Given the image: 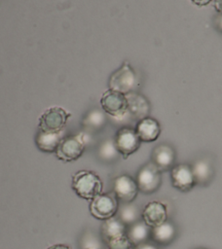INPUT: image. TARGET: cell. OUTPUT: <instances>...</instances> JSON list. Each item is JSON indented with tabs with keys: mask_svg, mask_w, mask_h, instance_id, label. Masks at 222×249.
Returning <instances> with one entry per match:
<instances>
[{
	"mask_svg": "<svg viewBox=\"0 0 222 249\" xmlns=\"http://www.w3.org/2000/svg\"><path fill=\"white\" fill-rule=\"evenodd\" d=\"M86 249H99L97 247H89V248H86Z\"/></svg>",
	"mask_w": 222,
	"mask_h": 249,
	"instance_id": "27",
	"label": "cell"
},
{
	"mask_svg": "<svg viewBox=\"0 0 222 249\" xmlns=\"http://www.w3.org/2000/svg\"><path fill=\"white\" fill-rule=\"evenodd\" d=\"M175 152L166 144L157 146L152 153V163H154L162 172L171 169L174 166Z\"/></svg>",
	"mask_w": 222,
	"mask_h": 249,
	"instance_id": "12",
	"label": "cell"
},
{
	"mask_svg": "<svg viewBox=\"0 0 222 249\" xmlns=\"http://www.w3.org/2000/svg\"><path fill=\"white\" fill-rule=\"evenodd\" d=\"M118 151L115 147L114 142L113 143H104V145L101 147L100 149V156L105 159V160H111L113 158H115V156H117Z\"/></svg>",
	"mask_w": 222,
	"mask_h": 249,
	"instance_id": "21",
	"label": "cell"
},
{
	"mask_svg": "<svg viewBox=\"0 0 222 249\" xmlns=\"http://www.w3.org/2000/svg\"><path fill=\"white\" fill-rule=\"evenodd\" d=\"M135 181L139 192L151 195L162 185V171L154 163L148 162L138 170Z\"/></svg>",
	"mask_w": 222,
	"mask_h": 249,
	"instance_id": "5",
	"label": "cell"
},
{
	"mask_svg": "<svg viewBox=\"0 0 222 249\" xmlns=\"http://www.w3.org/2000/svg\"><path fill=\"white\" fill-rule=\"evenodd\" d=\"M90 213L97 220H107L116 216L119 209V200L114 193H101L90 202Z\"/></svg>",
	"mask_w": 222,
	"mask_h": 249,
	"instance_id": "2",
	"label": "cell"
},
{
	"mask_svg": "<svg viewBox=\"0 0 222 249\" xmlns=\"http://www.w3.org/2000/svg\"><path fill=\"white\" fill-rule=\"evenodd\" d=\"M138 192L135 179L128 174L120 175L113 181V193L122 203L132 202L136 198Z\"/></svg>",
	"mask_w": 222,
	"mask_h": 249,
	"instance_id": "9",
	"label": "cell"
},
{
	"mask_svg": "<svg viewBox=\"0 0 222 249\" xmlns=\"http://www.w3.org/2000/svg\"><path fill=\"white\" fill-rule=\"evenodd\" d=\"M176 236V228L170 222L165 223L151 229V239L161 245L169 244Z\"/></svg>",
	"mask_w": 222,
	"mask_h": 249,
	"instance_id": "16",
	"label": "cell"
},
{
	"mask_svg": "<svg viewBox=\"0 0 222 249\" xmlns=\"http://www.w3.org/2000/svg\"><path fill=\"white\" fill-rule=\"evenodd\" d=\"M114 144L118 153L121 154L124 159H128L139 149L141 140L139 139L135 129L123 127L118 130Z\"/></svg>",
	"mask_w": 222,
	"mask_h": 249,
	"instance_id": "8",
	"label": "cell"
},
{
	"mask_svg": "<svg viewBox=\"0 0 222 249\" xmlns=\"http://www.w3.org/2000/svg\"><path fill=\"white\" fill-rule=\"evenodd\" d=\"M218 27L220 28V30H222V15L220 14V17L218 18Z\"/></svg>",
	"mask_w": 222,
	"mask_h": 249,
	"instance_id": "26",
	"label": "cell"
},
{
	"mask_svg": "<svg viewBox=\"0 0 222 249\" xmlns=\"http://www.w3.org/2000/svg\"><path fill=\"white\" fill-rule=\"evenodd\" d=\"M194 4L198 5V6H205L207 4H209L212 0H191Z\"/></svg>",
	"mask_w": 222,
	"mask_h": 249,
	"instance_id": "25",
	"label": "cell"
},
{
	"mask_svg": "<svg viewBox=\"0 0 222 249\" xmlns=\"http://www.w3.org/2000/svg\"><path fill=\"white\" fill-rule=\"evenodd\" d=\"M100 104L102 109L114 118L123 117L129 108L126 94L110 89L102 94L100 98Z\"/></svg>",
	"mask_w": 222,
	"mask_h": 249,
	"instance_id": "7",
	"label": "cell"
},
{
	"mask_svg": "<svg viewBox=\"0 0 222 249\" xmlns=\"http://www.w3.org/2000/svg\"><path fill=\"white\" fill-rule=\"evenodd\" d=\"M71 114L58 106L46 109L39 117V129L47 132H61Z\"/></svg>",
	"mask_w": 222,
	"mask_h": 249,
	"instance_id": "4",
	"label": "cell"
},
{
	"mask_svg": "<svg viewBox=\"0 0 222 249\" xmlns=\"http://www.w3.org/2000/svg\"><path fill=\"white\" fill-rule=\"evenodd\" d=\"M85 147V137L82 133L78 135H71L61 139L55 154L56 158L62 161H74L83 155Z\"/></svg>",
	"mask_w": 222,
	"mask_h": 249,
	"instance_id": "3",
	"label": "cell"
},
{
	"mask_svg": "<svg viewBox=\"0 0 222 249\" xmlns=\"http://www.w3.org/2000/svg\"><path fill=\"white\" fill-rule=\"evenodd\" d=\"M127 235L137 246L151 238V228L143 221H138L127 229Z\"/></svg>",
	"mask_w": 222,
	"mask_h": 249,
	"instance_id": "17",
	"label": "cell"
},
{
	"mask_svg": "<svg viewBox=\"0 0 222 249\" xmlns=\"http://www.w3.org/2000/svg\"><path fill=\"white\" fill-rule=\"evenodd\" d=\"M142 221L151 229L165 223L167 219L166 205L159 200L148 202L141 211Z\"/></svg>",
	"mask_w": 222,
	"mask_h": 249,
	"instance_id": "11",
	"label": "cell"
},
{
	"mask_svg": "<svg viewBox=\"0 0 222 249\" xmlns=\"http://www.w3.org/2000/svg\"><path fill=\"white\" fill-rule=\"evenodd\" d=\"M214 8L219 14L222 15V0H214Z\"/></svg>",
	"mask_w": 222,
	"mask_h": 249,
	"instance_id": "23",
	"label": "cell"
},
{
	"mask_svg": "<svg viewBox=\"0 0 222 249\" xmlns=\"http://www.w3.org/2000/svg\"><path fill=\"white\" fill-rule=\"evenodd\" d=\"M136 249H158V247L155 246V245L152 244V243L144 242V243H141V244L137 245V246H136Z\"/></svg>",
	"mask_w": 222,
	"mask_h": 249,
	"instance_id": "22",
	"label": "cell"
},
{
	"mask_svg": "<svg viewBox=\"0 0 222 249\" xmlns=\"http://www.w3.org/2000/svg\"><path fill=\"white\" fill-rule=\"evenodd\" d=\"M197 185H205L212 176V167L205 160H200L192 165Z\"/></svg>",
	"mask_w": 222,
	"mask_h": 249,
	"instance_id": "19",
	"label": "cell"
},
{
	"mask_svg": "<svg viewBox=\"0 0 222 249\" xmlns=\"http://www.w3.org/2000/svg\"><path fill=\"white\" fill-rule=\"evenodd\" d=\"M137 86V78L128 62L112 74L109 80V89L122 92L124 94L130 92Z\"/></svg>",
	"mask_w": 222,
	"mask_h": 249,
	"instance_id": "6",
	"label": "cell"
},
{
	"mask_svg": "<svg viewBox=\"0 0 222 249\" xmlns=\"http://www.w3.org/2000/svg\"><path fill=\"white\" fill-rule=\"evenodd\" d=\"M62 138L61 132H47L39 129L35 141L36 146L40 151L45 153H55Z\"/></svg>",
	"mask_w": 222,
	"mask_h": 249,
	"instance_id": "15",
	"label": "cell"
},
{
	"mask_svg": "<svg viewBox=\"0 0 222 249\" xmlns=\"http://www.w3.org/2000/svg\"><path fill=\"white\" fill-rule=\"evenodd\" d=\"M71 187L79 197L92 200L102 193L103 183L95 172L92 170H80L73 174Z\"/></svg>",
	"mask_w": 222,
	"mask_h": 249,
	"instance_id": "1",
	"label": "cell"
},
{
	"mask_svg": "<svg viewBox=\"0 0 222 249\" xmlns=\"http://www.w3.org/2000/svg\"><path fill=\"white\" fill-rule=\"evenodd\" d=\"M135 131L141 142H153L161 134V125L155 119L142 118L138 121Z\"/></svg>",
	"mask_w": 222,
	"mask_h": 249,
	"instance_id": "13",
	"label": "cell"
},
{
	"mask_svg": "<svg viewBox=\"0 0 222 249\" xmlns=\"http://www.w3.org/2000/svg\"><path fill=\"white\" fill-rule=\"evenodd\" d=\"M118 218L126 225V226H131L132 224L140 221L141 218V212L139 211L138 207L130 203H123L121 206H119L118 209Z\"/></svg>",
	"mask_w": 222,
	"mask_h": 249,
	"instance_id": "18",
	"label": "cell"
},
{
	"mask_svg": "<svg viewBox=\"0 0 222 249\" xmlns=\"http://www.w3.org/2000/svg\"><path fill=\"white\" fill-rule=\"evenodd\" d=\"M108 249H136V245L126 234L106 242Z\"/></svg>",
	"mask_w": 222,
	"mask_h": 249,
	"instance_id": "20",
	"label": "cell"
},
{
	"mask_svg": "<svg viewBox=\"0 0 222 249\" xmlns=\"http://www.w3.org/2000/svg\"><path fill=\"white\" fill-rule=\"evenodd\" d=\"M170 178L172 186L182 193L190 192L197 185L192 165L187 163L174 164L170 169Z\"/></svg>",
	"mask_w": 222,
	"mask_h": 249,
	"instance_id": "10",
	"label": "cell"
},
{
	"mask_svg": "<svg viewBox=\"0 0 222 249\" xmlns=\"http://www.w3.org/2000/svg\"><path fill=\"white\" fill-rule=\"evenodd\" d=\"M47 249H71V248L65 244H55V245L48 247Z\"/></svg>",
	"mask_w": 222,
	"mask_h": 249,
	"instance_id": "24",
	"label": "cell"
},
{
	"mask_svg": "<svg viewBox=\"0 0 222 249\" xmlns=\"http://www.w3.org/2000/svg\"><path fill=\"white\" fill-rule=\"evenodd\" d=\"M198 249H203V248H198Z\"/></svg>",
	"mask_w": 222,
	"mask_h": 249,
	"instance_id": "28",
	"label": "cell"
},
{
	"mask_svg": "<svg viewBox=\"0 0 222 249\" xmlns=\"http://www.w3.org/2000/svg\"><path fill=\"white\" fill-rule=\"evenodd\" d=\"M127 233V226L116 216L104 220L101 226V235L105 242Z\"/></svg>",
	"mask_w": 222,
	"mask_h": 249,
	"instance_id": "14",
	"label": "cell"
}]
</instances>
